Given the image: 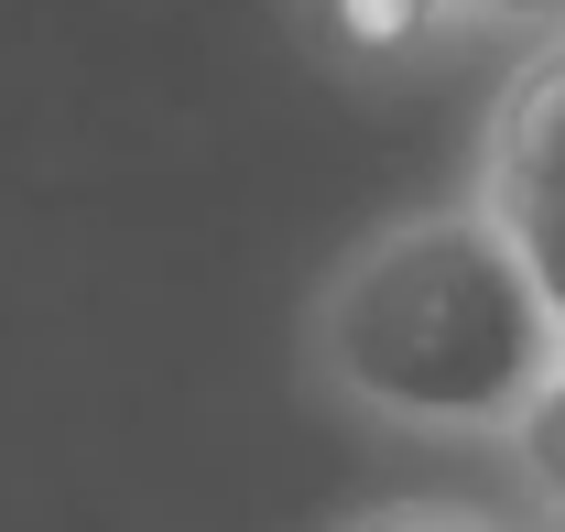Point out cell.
Returning <instances> with one entry per match:
<instances>
[{
    "label": "cell",
    "mask_w": 565,
    "mask_h": 532,
    "mask_svg": "<svg viewBox=\"0 0 565 532\" xmlns=\"http://www.w3.org/2000/svg\"><path fill=\"white\" fill-rule=\"evenodd\" d=\"M327 381L392 424H511L565 359L533 272L490 206L403 217L316 305Z\"/></svg>",
    "instance_id": "6da1fadb"
},
{
    "label": "cell",
    "mask_w": 565,
    "mask_h": 532,
    "mask_svg": "<svg viewBox=\"0 0 565 532\" xmlns=\"http://www.w3.org/2000/svg\"><path fill=\"white\" fill-rule=\"evenodd\" d=\"M555 196H565V55L533 76V87H511L500 141H490V217L555 206Z\"/></svg>",
    "instance_id": "7a4b0ae2"
},
{
    "label": "cell",
    "mask_w": 565,
    "mask_h": 532,
    "mask_svg": "<svg viewBox=\"0 0 565 532\" xmlns=\"http://www.w3.org/2000/svg\"><path fill=\"white\" fill-rule=\"evenodd\" d=\"M511 457H522V478H533V500L565 511V359L544 370V392L511 413Z\"/></svg>",
    "instance_id": "3957f363"
},
{
    "label": "cell",
    "mask_w": 565,
    "mask_h": 532,
    "mask_svg": "<svg viewBox=\"0 0 565 532\" xmlns=\"http://www.w3.org/2000/svg\"><path fill=\"white\" fill-rule=\"evenodd\" d=\"M500 228H511V251H522V272H533V294H544V316L565 337V196L555 206H511Z\"/></svg>",
    "instance_id": "277c9868"
},
{
    "label": "cell",
    "mask_w": 565,
    "mask_h": 532,
    "mask_svg": "<svg viewBox=\"0 0 565 532\" xmlns=\"http://www.w3.org/2000/svg\"><path fill=\"white\" fill-rule=\"evenodd\" d=\"M359 532H500V522H468V511H370Z\"/></svg>",
    "instance_id": "5b68a950"
},
{
    "label": "cell",
    "mask_w": 565,
    "mask_h": 532,
    "mask_svg": "<svg viewBox=\"0 0 565 532\" xmlns=\"http://www.w3.org/2000/svg\"><path fill=\"white\" fill-rule=\"evenodd\" d=\"M392 11H565V0H392Z\"/></svg>",
    "instance_id": "8992f818"
}]
</instances>
